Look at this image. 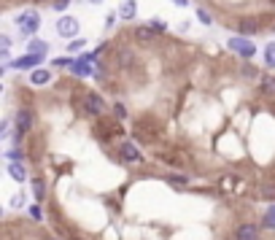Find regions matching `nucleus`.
Segmentation results:
<instances>
[{
	"instance_id": "obj_23",
	"label": "nucleus",
	"mask_w": 275,
	"mask_h": 240,
	"mask_svg": "<svg viewBox=\"0 0 275 240\" xmlns=\"http://www.w3.org/2000/svg\"><path fill=\"white\" fill-rule=\"evenodd\" d=\"M51 5H54L57 11H62V8H68V5H70V0H51Z\"/></svg>"
},
{
	"instance_id": "obj_21",
	"label": "nucleus",
	"mask_w": 275,
	"mask_h": 240,
	"mask_svg": "<svg viewBox=\"0 0 275 240\" xmlns=\"http://www.w3.org/2000/svg\"><path fill=\"white\" fill-rule=\"evenodd\" d=\"M54 65H57V68H70V65H73V59H68V57H59V59H54Z\"/></svg>"
},
{
	"instance_id": "obj_10",
	"label": "nucleus",
	"mask_w": 275,
	"mask_h": 240,
	"mask_svg": "<svg viewBox=\"0 0 275 240\" xmlns=\"http://www.w3.org/2000/svg\"><path fill=\"white\" fill-rule=\"evenodd\" d=\"M259 92L267 97H275V76H262L259 78Z\"/></svg>"
},
{
	"instance_id": "obj_3",
	"label": "nucleus",
	"mask_w": 275,
	"mask_h": 240,
	"mask_svg": "<svg viewBox=\"0 0 275 240\" xmlns=\"http://www.w3.org/2000/svg\"><path fill=\"white\" fill-rule=\"evenodd\" d=\"M16 24L24 35H32V32L38 30V24H41V16H38L35 11H22V14L16 16Z\"/></svg>"
},
{
	"instance_id": "obj_24",
	"label": "nucleus",
	"mask_w": 275,
	"mask_h": 240,
	"mask_svg": "<svg viewBox=\"0 0 275 240\" xmlns=\"http://www.w3.org/2000/svg\"><path fill=\"white\" fill-rule=\"evenodd\" d=\"M113 111H116V116H119V119H127V108H124L122 103H116V105H113Z\"/></svg>"
},
{
	"instance_id": "obj_9",
	"label": "nucleus",
	"mask_w": 275,
	"mask_h": 240,
	"mask_svg": "<svg viewBox=\"0 0 275 240\" xmlns=\"http://www.w3.org/2000/svg\"><path fill=\"white\" fill-rule=\"evenodd\" d=\"M8 176L19 184L27 181V168H24V162H8Z\"/></svg>"
},
{
	"instance_id": "obj_16",
	"label": "nucleus",
	"mask_w": 275,
	"mask_h": 240,
	"mask_svg": "<svg viewBox=\"0 0 275 240\" xmlns=\"http://www.w3.org/2000/svg\"><path fill=\"white\" fill-rule=\"evenodd\" d=\"M240 76H243V78H257V81H259V70L257 68H251V65H240Z\"/></svg>"
},
{
	"instance_id": "obj_7",
	"label": "nucleus",
	"mask_w": 275,
	"mask_h": 240,
	"mask_svg": "<svg viewBox=\"0 0 275 240\" xmlns=\"http://www.w3.org/2000/svg\"><path fill=\"white\" fill-rule=\"evenodd\" d=\"M259 227L257 224H238V227H235V232H232V238L235 240H259Z\"/></svg>"
},
{
	"instance_id": "obj_29",
	"label": "nucleus",
	"mask_w": 275,
	"mask_h": 240,
	"mask_svg": "<svg viewBox=\"0 0 275 240\" xmlns=\"http://www.w3.org/2000/svg\"><path fill=\"white\" fill-rule=\"evenodd\" d=\"M89 3H103V0H89Z\"/></svg>"
},
{
	"instance_id": "obj_6",
	"label": "nucleus",
	"mask_w": 275,
	"mask_h": 240,
	"mask_svg": "<svg viewBox=\"0 0 275 240\" xmlns=\"http://www.w3.org/2000/svg\"><path fill=\"white\" fill-rule=\"evenodd\" d=\"M57 32L62 38H76L78 35V22L73 16H59L57 19Z\"/></svg>"
},
{
	"instance_id": "obj_11",
	"label": "nucleus",
	"mask_w": 275,
	"mask_h": 240,
	"mask_svg": "<svg viewBox=\"0 0 275 240\" xmlns=\"http://www.w3.org/2000/svg\"><path fill=\"white\" fill-rule=\"evenodd\" d=\"M49 81H51V73L49 70H32V76H30L32 86H46Z\"/></svg>"
},
{
	"instance_id": "obj_1",
	"label": "nucleus",
	"mask_w": 275,
	"mask_h": 240,
	"mask_svg": "<svg viewBox=\"0 0 275 240\" xmlns=\"http://www.w3.org/2000/svg\"><path fill=\"white\" fill-rule=\"evenodd\" d=\"M81 105H84V113L86 116H103L105 113V103H103V97L97 95V92H84V97H81Z\"/></svg>"
},
{
	"instance_id": "obj_20",
	"label": "nucleus",
	"mask_w": 275,
	"mask_h": 240,
	"mask_svg": "<svg viewBox=\"0 0 275 240\" xmlns=\"http://www.w3.org/2000/svg\"><path fill=\"white\" fill-rule=\"evenodd\" d=\"M197 16H200V22H203V24H211V22H213L211 14H208L205 8H197Z\"/></svg>"
},
{
	"instance_id": "obj_27",
	"label": "nucleus",
	"mask_w": 275,
	"mask_h": 240,
	"mask_svg": "<svg viewBox=\"0 0 275 240\" xmlns=\"http://www.w3.org/2000/svg\"><path fill=\"white\" fill-rule=\"evenodd\" d=\"M176 3H178V5H186V0H176Z\"/></svg>"
},
{
	"instance_id": "obj_4",
	"label": "nucleus",
	"mask_w": 275,
	"mask_h": 240,
	"mask_svg": "<svg viewBox=\"0 0 275 240\" xmlns=\"http://www.w3.org/2000/svg\"><path fill=\"white\" fill-rule=\"evenodd\" d=\"M119 159H122V162L138 165V162H143V154H140V149L132 141H122L119 143Z\"/></svg>"
},
{
	"instance_id": "obj_22",
	"label": "nucleus",
	"mask_w": 275,
	"mask_h": 240,
	"mask_svg": "<svg viewBox=\"0 0 275 240\" xmlns=\"http://www.w3.org/2000/svg\"><path fill=\"white\" fill-rule=\"evenodd\" d=\"M259 197H275V186H265L262 192H257Z\"/></svg>"
},
{
	"instance_id": "obj_15",
	"label": "nucleus",
	"mask_w": 275,
	"mask_h": 240,
	"mask_svg": "<svg viewBox=\"0 0 275 240\" xmlns=\"http://www.w3.org/2000/svg\"><path fill=\"white\" fill-rule=\"evenodd\" d=\"M165 181L170 184V186H176V189H184V186L189 184V178H186V176H176V173H170V176H167Z\"/></svg>"
},
{
	"instance_id": "obj_18",
	"label": "nucleus",
	"mask_w": 275,
	"mask_h": 240,
	"mask_svg": "<svg viewBox=\"0 0 275 240\" xmlns=\"http://www.w3.org/2000/svg\"><path fill=\"white\" fill-rule=\"evenodd\" d=\"M265 59H267V65H270V68H275V43H267Z\"/></svg>"
},
{
	"instance_id": "obj_13",
	"label": "nucleus",
	"mask_w": 275,
	"mask_h": 240,
	"mask_svg": "<svg viewBox=\"0 0 275 240\" xmlns=\"http://www.w3.org/2000/svg\"><path fill=\"white\" fill-rule=\"evenodd\" d=\"M5 159L8 162H24V151L19 146H11V149H5Z\"/></svg>"
},
{
	"instance_id": "obj_5",
	"label": "nucleus",
	"mask_w": 275,
	"mask_h": 240,
	"mask_svg": "<svg viewBox=\"0 0 275 240\" xmlns=\"http://www.w3.org/2000/svg\"><path fill=\"white\" fill-rule=\"evenodd\" d=\"M227 46H230L232 51H238L243 59H251L254 54H257V46H254L251 41H246V38H230V41H227Z\"/></svg>"
},
{
	"instance_id": "obj_28",
	"label": "nucleus",
	"mask_w": 275,
	"mask_h": 240,
	"mask_svg": "<svg viewBox=\"0 0 275 240\" xmlns=\"http://www.w3.org/2000/svg\"><path fill=\"white\" fill-rule=\"evenodd\" d=\"M30 3H46V0H30Z\"/></svg>"
},
{
	"instance_id": "obj_8",
	"label": "nucleus",
	"mask_w": 275,
	"mask_h": 240,
	"mask_svg": "<svg viewBox=\"0 0 275 240\" xmlns=\"http://www.w3.org/2000/svg\"><path fill=\"white\" fill-rule=\"evenodd\" d=\"M46 54H35V51H30V54H24V57H19L11 62V68H16V70H27V68H35V65H41V59Z\"/></svg>"
},
{
	"instance_id": "obj_14",
	"label": "nucleus",
	"mask_w": 275,
	"mask_h": 240,
	"mask_svg": "<svg viewBox=\"0 0 275 240\" xmlns=\"http://www.w3.org/2000/svg\"><path fill=\"white\" fill-rule=\"evenodd\" d=\"M32 195H35L38 203H43V200H46V184L41 181V178H35V181H32Z\"/></svg>"
},
{
	"instance_id": "obj_25",
	"label": "nucleus",
	"mask_w": 275,
	"mask_h": 240,
	"mask_svg": "<svg viewBox=\"0 0 275 240\" xmlns=\"http://www.w3.org/2000/svg\"><path fill=\"white\" fill-rule=\"evenodd\" d=\"M30 216L35 219V222H41V219H43V213H41V208H38V205H32V208H30Z\"/></svg>"
},
{
	"instance_id": "obj_12",
	"label": "nucleus",
	"mask_w": 275,
	"mask_h": 240,
	"mask_svg": "<svg viewBox=\"0 0 275 240\" xmlns=\"http://www.w3.org/2000/svg\"><path fill=\"white\" fill-rule=\"evenodd\" d=\"M135 11H138L135 0H127V3H122V8H119V16L122 19H135Z\"/></svg>"
},
{
	"instance_id": "obj_2",
	"label": "nucleus",
	"mask_w": 275,
	"mask_h": 240,
	"mask_svg": "<svg viewBox=\"0 0 275 240\" xmlns=\"http://www.w3.org/2000/svg\"><path fill=\"white\" fill-rule=\"evenodd\" d=\"M14 127H16V132H22V135L35 127V113H32V108H19V111H16Z\"/></svg>"
},
{
	"instance_id": "obj_17",
	"label": "nucleus",
	"mask_w": 275,
	"mask_h": 240,
	"mask_svg": "<svg viewBox=\"0 0 275 240\" xmlns=\"http://www.w3.org/2000/svg\"><path fill=\"white\" fill-rule=\"evenodd\" d=\"M30 51H35V54H46V51H49V43H46V41H30Z\"/></svg>"
},
{
	"instance_id": "obj_19",
	"label": "nucleus",
	"mask_w": 275,
	"mask_h": 240,
	"mask_svg": "<svg viewBox=\"0 0 275 240\" xmlns=\"http://www.w3.org/2000/svg\"><path fill=\"white\" fill-rule=\"evenodd\" d=\"M262 227H275V205L265 213V222H262Z\"/></svg>"
},
{
	"instance_id": "obj_26",
	"label": "nucleus",
	"mask_w": 275,
	"mask_h": 240,
	"mask_svg": "<svg viewBox=\"0 0 275 240\" xmlns=\"http://www.w3.org/2000/svg\"><path fill=\"white\" fill-rule=\"evenodd\" d=\"M11 135V122H3V138Z\"/></svg>"
}]
</instances>
